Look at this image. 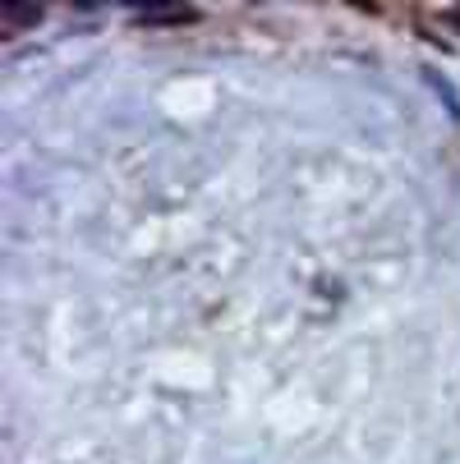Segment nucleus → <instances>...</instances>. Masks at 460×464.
Listing matches in <instances>:
<instances>
[{
    "label": "nucleus",
    "instance_id": "1",
    "mask_svg": "<svg viewBox=\"0 0 460 464\" xmlns=\"http://www.w3.org/2000/svg\"><path fill=\"white\" fill-rule=\"evenodd\" d=\"M134 19H143V24H189V19H199V10H184V5H143V10H134Z\"/></svg>",
    "mask_w": 460,
    "mask_h": 464
},
{
    "label": "nucleus",
    "instance_id": "2",
    "mask_svg": "<svg viewBox=\"0 0 460 464\" xmlns=\"http://www.w3.org/2000/svg\"><path fill=\"white\" fill-rule=\"evenodd\" d=\"M0 24L5 28H37L42 24V5H0Z\"/></svg>",
    "mask_w": 460,
    "mask_h": 464
},
{
    "label": "nucleus",
    "instance_id": "3",
    "mask_svg": "<svg viewBox=\"0 0 460 464\" xmlns=\"http://www.w3.org/2000/svg\"><path fill=\"white\" fill-rule=\"evenodd\" d=\"M446 24H451V28L460 33V10H446Z\"/></svg>",
    "mask_w": 460,
    "mask_h": 464
}]
</instances>
